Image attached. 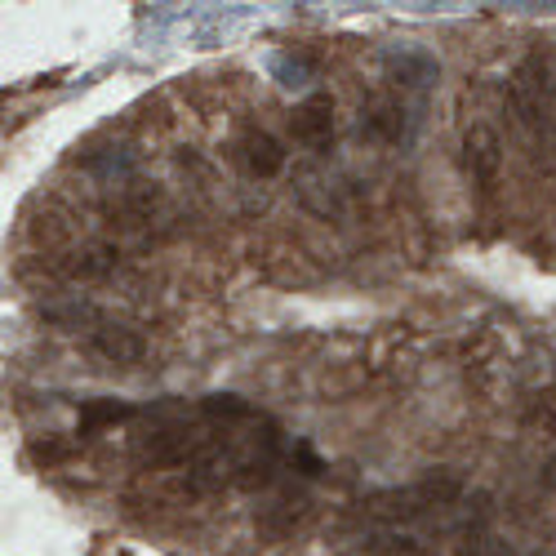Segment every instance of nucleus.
I'll return each mask as SVG.
<instances>
[{
    "instance_id": "1",
    "label": "nucleus",
    "mask_w": 556,
    "mask_h": 556,
    "mask_svg": "<svg viewBox=\"0 0 556 556\" xmlns=\"http://www.w3.org/2000/svg\"><path fill=\"white\" fill-rule=\"evenodd\" d=\"M507 103H513L517 121L534 134L552 125V116H556V67L543 50L526 54L513 67V76H507Z\"/></svg>"
},
{
    "instance_id": "2",
    "label": "nucleus",
    "mask_w": 556,
    "mask_h": 556,
    "mask_svg": "<svg viewBox=\"0 0 556 556\" xmlns=\"http://www.w3.org/2000/svg\"><path fill=\"white\" fill-rule=\"evenodd\" d=\"M463 169L477 182L481 192H494L498 188V174H503V138L494 125L485 121H472L463 129Z\"/></svg>"
},
{
    "instance_id": "3",
    "label": "nucleus",
    "mask_w": 556,
    "mask_h": 556,
    "mask_svg": "<svg viewBox=\"0 0 556 556\" xmlns=\"http://www.w3.org/2000/svg\"><path fill=\"white\" fill-rule=\"evenodd\" d=\"M290 134H294V143H303L307 152H330V143H334V99L326 94V89H316V94H307L294 108Z\"/></svg>"
},
{
    "instance_id": "4",
    "label": "nucleus",
    "mask_w": 556,
    "mask_h": 556,
    "mask_svg": "<svg viewBox=\"0 0 556 556\" xmlns=\"http://www.w3.org/2000/svg\"><path fill=\"white\" fill-rule=\"evenodd\" d=\"M241 161L254 178H276L286 169V148L276 143L267 129H245L241 134Z\"/></svg>"
},
{
    "instance_id": "5",
    "label": "nucleus",
    "mask_w": 556,
    "mask_h": 556,
    "mask_svg": "<svg viewBox=\"0 0 556 556\" xmlns=\"http://www.w3.org/2000/svg\"><path fill=\"white\" fill-rule=\"evenodd\" d=\"M89 343H94L99 356H108L116 365H138L148 356V339L138 330H125V326H99L94 334H89Z\"/></svg>"
},
{
    "instance_id": "6",
    "label": "nucleus",
    "mask_w": 556,
    "mask_h": 556,
    "mask_svg": "<svg viewBox=\"0 0 556 556\" xmlns=\"http://www.w3.org/2000/svg\"><path fill=\"white\" fill-rule=\"evenodd\" d=\"M405 121L409 116H405V103L401 99H375V103L361 108V129L383 138V143H401V138H409Z\"/></svg>"
},
{
    "instance_id": "7",
    "label": "nucleus",
    "mask_w": 556,
    "mask_h": 556,
    "mask_svg": "<svg viewBox=\"0 0 556 556\" xmlns=\"http://www.w3.org/2000/svg\"><path fill=\"white\" fill-rule=\"evenodd\" d=\"M125 419H134V405H125V401H85L80 405V432H103Z\"/></svg>"
},
{
    "instance_id": "8",
    "label": "nucleus",
    "mask_w": 556,
    "mask_h": 556,
    "mask_svg": "<svg viewBox=\"0 0 556 556\" xmlns=\"http://www.w3.org/2000/svg\"><path fill=\"white\" fill-rule=\"evenodd\" d=\"M388 63H392L401 89H424L428 80H437V63L428 54H392Z\"/></svg>"
},
{
    "instance_id": "9",
    "label": "nucleus",
    "mask_w": 556,
    "mask_h": 556,
    "mask_svg": "<svg viewBox=\"0 0 556 556\" xmlns=\"http://www.w3.org/2000/svg\"><path fill=\"white\" fill-rule=\"evenodd\" d=\"M112 267H116V250H108V245H89V250L76 254V263H67V271L80 276V281H89V276H108Z\"/></svg>"
},
{
    "instance_id": "10",
    "label": "nucleus",
    "mask_w": 556,
    "mask_h": 556,
    "mask_svg": "<svg viewBox=\"0 0 556 556\" xmlns=\"http://www.w3.org/2000/svg\"><path fill=\"white\" fill-rule=\"evenodd\" d=\"M543 481H547V485L556 490V458H552V463H547V468H543Z\"/></svg>"
}]
</instances>
